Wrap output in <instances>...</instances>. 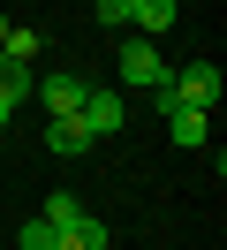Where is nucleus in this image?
Returning <instances> with one entry per match:
<instances>
[{
	"mask_svg": "<svg viewBox=\"0 0 227 250\" xmlns=\"http://www.w3.org/2000/svg\"><path fill=\"white\" fill-rule=\"evenodd\" d=\"M114 68H121V83H129V91H159V83L174 76V61H166V53L151 46L144 31H136V38H121V53H114Z\"/></svg>",
	"mask_w": 227,
	"mask_h": 250,
	"instance_id": "f257e3e1",
	"label": "nucleus"
},
{
	"mask_svg": "<svg viewBox=\"0 0 227 250\" xmlns=\"http://www.w3.org/2000/svg\"><path fill=\"white\" fill-rule=\"evenodd\" d=\"M166 91H174L182 99V106H220V68H212V61H189V68H174V76H166Z\"/></svg>",
	"mask_w": 227,
	"mask_h": 250,
	"instance_id": "f03ea898",
	"label": "nucleus"
},
{
	"mask_svg": "<svg viewBox=\"0 0 227 250\" xmlns=\"http://www.w3.org/2000/svg\"><path fill=\"white\" fill-rule=\"evenodd\" d=\"M76 122H83L91 137H114V129L129 122V106H121V91H114V83H91V91H83V106H76Z\"/></svg>",
	"mask_w": 227,
	"mask_h": 250,
	"instance_id": "7ed1b4c3",
	"label": "nucleus"
},
{
	"mask_svg": "<svg viewBox=\"0 0 227 250\" xmlns=\"http://www.w3.org/2000/svg\"><path fill=\"white\" fill-rule=\"evenodd\" d=\"M83 91H91V83H83V76H68V68L38 76V106H45V114H76V106H83Z\"/></svg>",
	"mask_w": 227,
	"mask_h": 250,
	"instance_id": "20e7f679",
	"label": "nucleus"
},
{
	"mask_svg": "<svg viewBox=\"0 0 227 250\" xmlns=\"http://www.w3.org/2000/svg\"><path fill=\"white\" fill-rule=\"evenodd\" d=\"M45 152H53V159H76V152H91V129L76 122V114H53V122H45Z\"/></svg>",
	"mask_w": 227,
	"mask_h": 250,
	"instance_id": "39448f33",
	"label": "nucleus"
},
{
	"mask_svg": "<svg viewBox=\"0 0 227 250\" xmlns=\"http://www.w3.org/2000/svg\"><path fill=\"white\" fill-rule=\"evenodd\" d=\"M106 243H114V235H106L99 212H76L68 228H61V250H106Z\"/></svg>",
	"mask_w": 227,
	"mask_h": 250,
	"instance_id": "423d86ee",
	"label": "nucleus"
},
{
	"mask_svg": "<svg viewBox=\"0 0 227 250\" xmlns=\"http://www.w3.org/2000/svg\"><path fill=\"white\" fill-rule=\"evenodd\" d=\"M166 129H174V144H205V137H212V114H205V106H174Z\"/></svg>",
	"mask_w": 227,
	"mask_h": 250,
	"instance_id": "0eeeda50",
	"label": "nucleus"
},
{
	"mask_svg": "<svg viewBox=\"0 0 227 250\" xmlns=\"http://www.w3.org/2000/svg\"><path fill=\"white\" fill-rule=\"evenodd\" d=\"M129 23H136L144 38H159L166 23H174V0H129Z\"/></svg>",
	"mask_w": 227,
	"mask_h": 250,
	"instance_id": "6e6552de",
	"label": "nucleus"
},
{
	"mask_svg": "<svg viewBox=\"0 0 227 250\" xmlns=\"http://www.w3.org/2000/svg\"><path fill=\"white\" fill-rule=\"evenodd\" d=\"M0 99H8V106L30 99V61H0Z\"/></svg>",
	"mask_w": 227,
	"mask_h": 250,
	"instance_id": "1a4fd4ad",
	"label": "nucleus"
},
{
	"mask_svg": "<svg viewBox=\"0 0 227 250\" xmlns=\"http://www.w3.org/2000/svg\"><path fill=\"white\" fill-rule=\"evenodd\" d=\"M76 212H83V197H68V189H53V197H45V212H38V220H45V228L61 235V228H68Z\"/></svg>",
	"mask_w": 227,
	"mask_h": 250,
	"instance_id": "9d476101",
	"label": "nucleus"
},
{
	"mask_svg": "<svg viewBox=\"0 0 227 250\" xmlns=\"http://www.w3.org/2000/svg\"><path fill=\"white\" fill-rule=\"evenodd\" d=\"M0 61H38V31H15V23H8V38H0Z\"/></svg>",
	"mask_w": 227,
	"mask_h": 250,
	"instance_id": "9b49d317",
	"label": "nucleus"
},
{
	"mask_svg": "<svg viewBox=\"0 0 227 250\" xmlns=\"http://www.w3.org/2000/svg\"><path fill=\"white\" fill-rule=\"evenodd\" d=\"M15 250H61V235L45 228V220H23V235H15Z\"/></svg>",
	"mask_w": 227,
	"mask_h": 250,
	"instance_id": "f8f14e48",
	"label": "nucleus"
},
{
	"mask_svg": "<svg viewBox=\"0 0 227 250\" xmlns=\"http://www.w3.org/2000/svg\"><path fill=\"white\" fill-rule=\"evenodd\" d=\"M91 16H99L106 31H121V23H129V0H91Z\"/></svg>",
	"mask_w": 227,
	"mask_h": 250,
	"instance_id": "ddd939ff",
	"label": "nucleus"
},
{
	"mask_svg": "<svg viewBox=\"0 0 227 250\" xmlns=\"http://www.w3.org/2000/svg\"><path fill=\"white\" fill-rule=\"evenodd\" d=\"M0 122H15V106H8V99H0Z\"/></svg>",
	"mask_w": 227,
	"mask_h": 250,
	"instance_id": "4468645a",
	"label": "nucleus"
},
{
	"mask_svg": "<svg viewBox=\"0 0 227 250\" xmlns=\"http://www.w3.org/2000/svg\"><path fill=\"white\" fill-rule=\"evenodd\" d=\"M0 38H8V16H0Z\"/></svg>",
	"mask_w": 227,
	"mask_h": 250,
	"instance_id": "2eb2a0df",
	"label": "nucleus"
}]
</instances>
